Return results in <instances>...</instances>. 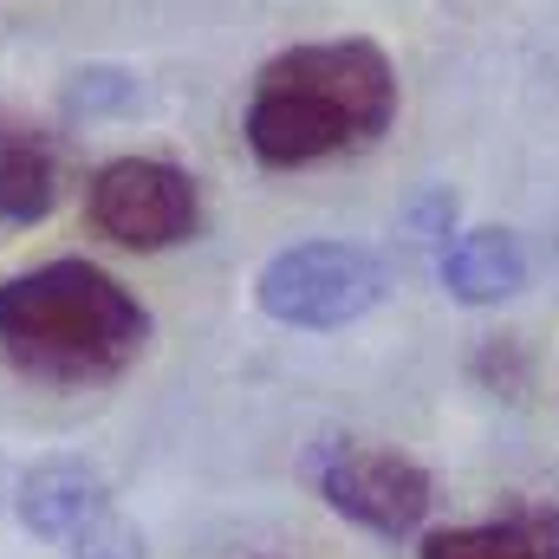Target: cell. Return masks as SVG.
Masks as SVG:
<instances>
[{
    "instance_id": "7c38bea8",
    "label": "cell",
    "mask_w": 559,
    "mask_h": 559,
    "mask_svg": "<svg viewBox=\"0 0 559 559\" xmlns=\"http://www.w3.org/2000/svg\"><path fill=\"white\" fill-rule=\"evenodd\" d=\"M404 228L417 235V241H429L436 254L449 248V235H455V189H423L417 209L404 215Z\"/></svg>"
},
{
    "instance_id": "8992f818",
    "label": "cell",
    "mask_w": 559,
    "mask_h": 559,
    "mask_svg": "<svg viewBox=\"0 0 559 559\" xmlns=\"http://www.w3.org/2000/svg\"><path fill=\"white\" fill-rule=\"evenodd\" d=\"M105 508H118V495H111V481L92 455H39L13 481V521L33 540H52V547H66Z\"/></svg>"
},
{
    "instance_id": "ba28073f",
    "label": "cell",
    "mask_w": 559,
    "mask_h": 559,
    "mask_svg": "<svg viewBox=\"0 0 559 559\" xmlns=\"http://www.w3.org/2000/svg\"><path fill=\"white\" fill-rule=\"evenodd\" d=\"M417 559H559V501H521L468 527H429Z\"/></svg>"
},
{
    "instance_id": "30bf717a",
    "label": "cell",
    "mask_w": 559,
    "mask_h": 559,
    "mask_svg": "<svg viewBox=\"0 0 559 559\" xmlns=\"http://www.w3.org/2000/svg\"><path fill=\"white\" fill-rule=\"evenodd\" d=\"M59 554L66 559H150V540H143V527L124 514V508H105V514L85 521Z\"/></svg>"
},
{
    "instance_id": "52a82bcc",
    "label": "cell",
    "mask_w": 559,
    "mask_h": 559,
    "mask_svg": "<svg viewBox=\"0 0 559 559\" xmlns=\"http://www.w3.org/2000/svg\"><path fill=\"white\" fill-rule=\"evenodd\" d=\"M534 274V254L514 228H455L436 254V280L455 306H501Z\"/></svg>"
},
{
    "instance_id": "7a4b0ae2",
    "label": "cell",
    "mask_w": 559,
    "mask_h": 559,
    "mask_svg": "<svg viewBox=\"0 0 559 559\" xmlns=\"http://www.w3.org/2000/svg\"><path fill=\"white\" fill-rule=\"evenodd\" d=\"M150 306L85 254H59L0 280V358L26 384H111L150 352Z\"/></svg>"
},
{
    "instance_id": "6da1fadb",
    "label": "cell",
    "mask_w": 559,
    "mask_h": 559,
    "mask_svg": "<svg viewBox=\"0 0 559 559\" xmlns=\"http://www.w3.org/2000/svg\"><path fill=\"white\" fill-rule=\"evenodd\" d=\"M404 111L397 59L365 39H299L280 46L254 72L248 111H241V143L261 169H312L338 156H365L371 143L391 138Z\"/></svg>"
},
{
    "instance_id": "8fae6325",
    "label": "cell",
    "mask_w": 559,
    "mask_h": 559,
    "mask_svg": "<svg viewBox=\"0 0 559 559\" xmlns=\"http://www.w3.org/2000/svg\"><path fill=\"white\" fill-rule=\"evenodd\" d=\"M475 378H481L495 397H501V384H508V397H521V391H527V358H521V345H514V338H481Z\"/></svg>"
},
{
    "instance_id": "5b68a950",
    "label": "cell",
    "mask_w": 559,
    "mask_h": 559,
    "mask_svg": "<svg viewBox=\"0 0 559 559\" xmlns=\"http://www.w3.org/2000/svg\"><path fill=\"white\" fill-rule=\"evenodd\" d=\"M85 222L131 254H163L202 235L209 202L202 182L169 156H111L85 176Z\"/></svg>"
},
{
    "instance_id": "277c9868",
    "label": "cell",
    "mask_w": 559,
    "mask_h": 559,
    "mask_svg": "<svg viewBox=\"0 0 559 559\" xmlns=\"http://www.w3.org/2000/svg\"><path fill=\"white\" fill-rule=\"evenodd\" d=\"M306 475H312V495L338 521H352V527H365L378 540H411V534H423V521L436 508V475L423 468L417 455L384 449V442L325 436V442H312Z\"/></svg>"
},
{
    "instance_id": "9c48e42d",
    "label": "cell",
    "mask_w": 559,
    "mask_h": 559,
    "mask_svg": "<svg viewBox=\"0 0 559 559\" xmlns=\"http://www.w3.org/2000/svg\"><path fill=\"white\" fill-rule=\"evenodd\" d=\"M59 202V143L46 124L0 105V222L33 228Z\"/></svg>"
},
{
    "instance_id": "3957f363",
    "label": "cell",
    "mask_w": 559,
    "mask_h": 559,
    "mask_svg": "<svg viewBox=\"0 0 559 559\" xmlns=\"http://www.w3.org/2000/svg\"><path fill=\"white\" fill-rule=\"evenodd\" d=\"M391 274L358 241H286L254 274V306L293 332H338L378 312Z\"/></svg>"
}]
</instances>
